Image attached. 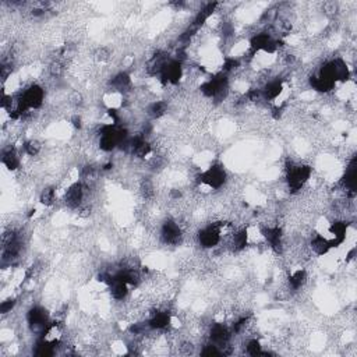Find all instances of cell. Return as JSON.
<instances>
[{"label":"cell","mask_w":357,"mask_h":357,"mask_svg":"<svg viewBox=\"0 0 357 357\" xmlns=\"http://www.w3.org/2000/svg\"><path fill=\"white\" fill-rule=\"evenodd\" d=\"M311 250L316 253L317 256H325L329 250L332 249L331 244H329V240L324 239L323 236H316L311 239Z\"/></svg>","instance_id":"obj_15"},{"label":"cell","mask_w":357,"mask_h":357,"mask_svg":"<svg viewBox=\"0 0 357 357\" xmlns=\"http://www.w3.org/2000/svg\"><path fill=\"white\" fill-rule=\"evenodd\" d=\"M246 350H247V353H249L250 356H260V355H262V346H261V343L257 339H251V341L247 342Z\"/></svg>","instance_id":"obj_25"},{"label":"cell","mask_w":357,"mask_h":357,"mask_svg":"<svg viewBox=\"0 0 357 357\" xmlns=\"http://www.w3.org/2000/svg\"><path fill=\"white\" fill-rule=\"evenodd\" d=\"M110 85L113 87V90L126 91V90H129L131 87V78H130V75L127 74V73L123 71V73H119V74H116L112 78Z\"/></svg>","instance_id":"obj_16"},{"label":"cell","mask_w":357,"mask_h":357,"mask_svg":"<svg viewBox=\"0 0 357 357\" xmlns=\"http://www.w3.org/2000/svg\"><path fill=\"white\" fill-rule=\"evenodd\" d=\"M331 65H332L335 81H346L349 78V67H348V65L342 59L331 60Z\"/></svg>","instance_id":"obj_14"},{"label":"cell","mask_w":357,"mask_h":357,"mask_svg":"<svg viewBox=\"0 0 357 357\" xmlns=\"http://www.w3.org/2000/svg\"><path fill=\"white\" fill-rule=\"evenodd\" d=\"M1 162H3V165L10 169V170H16L18 169L20 166V159L17 157L16 151L14 150H8L6 151L4 154H3V157H1Z\"/></svg>","instance_id":"obj_20"},{"label":"cell","mask_w":357,"mask_h":357,"mask_svg":"<svg viewBox=\"0 0 357 357\" xmlns=\"http://www.w3.org/2000/svg\"><path fill=\"white\" fill-rule=\"evenodd\" d=\"M169 324H170V316L166 311L154 313V316L151 317V320L148 321V326L151 329H165L169 326Z\"/></svg>","instance_id":"obj_13"},{"label":"cell","mask_w":357,"mask_h":357,"mask_svg":"<svg viewBox=\"0 0 357 357\" xmlns=\"http://www.w3.org/2000/svg\"><path fill=\"white\" fill-rule=\"evenodd\" d=\"M167 112V103L163 100H157L148 106V115L154 119L162 117Z\"/></svg>","instance_id":"obj_21"},{"label":"cell","mask_w":357,"mask_h":357,"mask_svg":"<svg viewBox=\"0 0 357 357\" xmlns=\"http://www.w3.org/2000/svg\"><path fill=\"white\" fill-rule=\"evenodd\" d=\"M237 67H239V60H237V59L227 58V59H225L222 70H224L225 73H229V71H232V70L237 68Z\"/></svg>","instance_id":"obj_27"},{"label":"cell","mask_w":357,"mask_h":357,"mask_svg":"<svg viewBox=\"0 0 357 357\" xmlns=\"http://www.w3.org/2000/svg\"><path fill=\"white\" fill-rule=\"evenodd\" d=\"M310 85L313 87V90H316L318 92H329L333 90L335 83L329 81V80H325V78H321L318 75H313L310 78Z\"/></svg>","instance_id":"obj_17"},{"label":"cell","mask_w":357,"mask_h":357,"mask_svg":"<svg viewBox=\"0 0 357 357\" xmlns=\"http://www.w3.org/2000/svg\"><path fill=\"white\" fill-rule=\"evenodd\" d=\"M161 236L162 240L166 244H177L180 239H182V230L180 226L176 224L175 221H166L162 225V230H161Z\"/></svg>","instance_id":"obj_7"},{"label":"cell","mask_w":357,"mask_h":357,"mask_svg":"<svg viewBox=\"0 0 357 357\" xmlns=\"http://www.w3.org/2000/svg\"><path fill=\"white\" fill-rule=\"evenodd\" d=\"M283 91V83L279 81V80H274V81H269L268 84H265L264 90H262V97L265 98L266 100H274L276 99Z\"/></svg>","instance_id":"obj_12"},{"label":"cell","mask_w":357,"mask_h":357,"mask_svg":"<svg viewBox=\"0 0 357 357\" xmlns=\"http://www.w3.org/2000/svg\"><path fill=\"white\" fill-rule=\"evenodd\" d=\"M183 74V68H182V63L179 60H170L167 62L162 73H161V81L163 85H167V84H177L180 81Z\"/></svg>","instance_id":"obj_4"},{"label":"cell","mask_w":357,"mask_h":357,"mask_svg":"<svg viewBox=\"0 0 357 357\" xmlns=\"http://www.w3.org/2000/svg\"><path fill=\"white\" fill-rule=\"evenodd\" d=\"M286 177L291 193H299L311 177V167L308 165H291L288 167Z\"/></svg>","instance_id":"obj_1"},{"label":"cell","mask_w":357,"mask_h":357,"mask_svg":"<svg viewBox=\"0 0 357 357\" xmlns=\"http://www.w3.org/2000/svg\"><path fill=\"white\" fill-rule=\"evenodd\" d=\"M73 126H74L75 129H81L83 127V120H81V117L80 116H74L73 117Z\"/></svg>","instance_id":"obj_30"},{"label":"cell","mask_w":357,"mask_h":357,"mask_svg":"<svg viewBox=\"0 0 357 357\" xmlns=\"http://www.w3.org/2000/svg\"><path fill=\"white\" fill-rule=\"evenodd\" d=\"M109 56H110V53H109V50L106 48H102V49L98 50V53H97V59L100 60V62H103V60H108Z\"/></svg>","instance_id":"obj_29"},{"label":"cell","mask_w":357,"mask_h":357,"mask_svg":"<svg viewBox=\"0 0 357 357\" xmlns=\"http://www.w3.org/2000/svg\"><path fill=\"white\" fill-rule=\"evenodd\" d=\"M271 39H272V38H271L266 32L257 33V35H254V36L250 39V46H251V49L254 50V52H257V50H264Z\"/></svg>","instance_id":"obj_19"},{"label":"cell","mask_w":357,"mask_h":357,"mask_svg":"<svg viewBox=\"0 0 357 357\" xmlns=\"http://www.w3.org/2000/svg\"><path fill=\"white\" fill-rule=\"evenodd\" d=\"M84 199V184L83 183H74L73 186L68 187L65 201H66L67 207L78 208L81 205Z\"/></svg>","instance_id":"obj_9"},{"label":"cell","mask_w":357,"mask_h":357,"mask_svg":"<svg viewBox=\"0 0 357 357\" xmlns=\"http://www.w3.org/2000/svg\"><path fill=\"white\" fill-rule=\"evenodd\" d=\"M24 151L25 154L30 155V157H36L41 151V144L35 141V140H30L24 144Z\"/></svg>","instance_id":"obj_24"},{"label":"cell","mask_w":357,"mask_h":357,"mask_svg":"<svg viewBox=\"0 0 357 357\" xmlns=\"http://www.w3.org/2000/svg\"><path fill=\"white\" fill-rule=\"evenodd\" d=\"M264 237L269 243L271 249L275 253H282L283 249V232L279 226H272V227H265L264 230Z\"/></svg>","instance_id":"obj_8"},{"label":"cell","mask_w":357,"mask_h":357,"mask_svg":"<svg viewBox=\"0 0 357 357\" xmlns=\"http://www.w3.org/2000/svg\"><path fill=\"white\" fill-rule=\"evenodd\" d=\"M357 162L356 158L350 161L349 166L346 169V173L342 179V186L346 191V195L353 198L356 195V182H357Z\"/></svg>","instance_id":"obj_5"},{"label":"cell","mask_w":357,"mask_h":357,"mask_svg":"<svg viewBox=\"0 0 357 357\" xmlns=\"http://www.w3.org/2000/svg\"><path fill=\"white\" fill-rule=\"evenodd\" d=\"M229 338H230V331L224 324L212 325L211 332H209V339L214 345H216L218 348L222 345H226Z\"/></svg>","instance_id":"obj_11"},{"label":"cell","mask_w":357,"mask_h":357,"mask_svg":"<svg viewBox=\"0 0 357 357\" xmlns=\"http://www.w3.org/2000/svg\"><path fill=\"white\" fill-rule=\"evenodd\" d=\"M222 224L209 225L208 227L202 229L198 234L199 244L204 249H212L221 241V234H222Z\"/></svg>","instance_id":"obj_3"},{"label":"cell","mask_w":357,"mask_h":357,"mask_svg":"<svg viewBox=\"0 0 357 357\" xmlns=\"http://www.w3.org/2000/svg\"><path fill=\"white\" fill-rule=\"evenodd\" d=\"M306 281H307V272L304 269H299L289 276V283H291L292 289H294V291L300 289L306 283Z\"/></svg>","instance_id":"obj_22"},{"label":"cell","mask_w":357,"mask_h":357,"mask_svg":"<svg viewBox=\"0 0 357 357\" xmlns=\"http://www.w3.org/2000/svg\"><path fill=\"white\" fill-rule=\"evenodd\" d=\"M199 182L207 184L211 189H221L226 182V172L221 165H214L209 167L207 172L201 173Z\"/></svg>","instance_id":"obj_2"},{"label":"cell","mask_w":357,"mask_h":357,"mask_svg":"<svg viewBox=\"0 0 357 357\" xmlns=\"http://www.w3.org/2000/svg\"><path fill=\"white\" fill-rule=\"evenodd\" d=\"M247 244H249V234H247L246 229H241V230H237L236 233H233L232 246L234 251L244 250L247 247Z\"/></svg>","instance_id":"obj_18"},{"label":"cell","mask_w":357,"mask_h":357,"mask_svg":"<svg viewBox=\"0 0 357 357\" xmlns=\"http://www.w3.org/2000/svg\"><path fill=\"white\" fill-rule=\"evenodd\" d=\"M201 355L202 356H221L222 355V352L218 349V346L216 345H207L204 349L201 350Z\"/></svg>","instance_id":"obj_26"},{"label":"cell","mask_w":357,"mask_h":357,"mask_svg":"<svg viewBox=\"0 0 357 357\" xmlns=\"http://www.w3.org/2000/svg\"><path fill=\"white\" fill-rule=\"evenodd\" d=\"M16 303L17 301L14 299H8L4 300V301H1V304H0V313H1V314H7V313H10V311L14 308Z\"/></svg>","instance_id":"obj_28"},{"label":"cell","mask_w":357,"mask_h":357,"mask_svg":"<svg viewBox=\"0 0 357 357\" xmlns=\"http://www.w3.org/2000/svg\"><path fill=\"white\" fill-rule=\"evenodd\" d=\"M348 226L349 224L345 221H335L331 224L329 227V233L333 236V239L329 241L331 247H338L343 241L346 240V233H348Z\"/></svg>","instance_id":"obj_10"},{"label":"cell","mask_w":357,"mask_h":357,"mask_svg":"<svg viewBox=\"0 0 357 357\" xmlns=\"http://www.w3.org/2000/svg\"><path fill=\"white\" fill-rule=\"evenodd\" d=\"M28 324L32 329H39V331H45L48 326V313L42 307H32L28 311Z\"/></svg>","instance_id":"obj_6"},{"label":"cell","mask_w":357,"mask_h":357,"mask_svg":"<svg viewBox=\"0 0 357 357\" xmlns=\"http://www.w3.org/2000/svg\"><path fill=\"white\" fill-rule=\"evenodd\" d=\"M39 201L45 207H50L55 204L56 201V194H55V189L53 187H46L43 189L41 193V197H39Z\"/></svg>","instance_id":"obj_23"}]
</instances>
